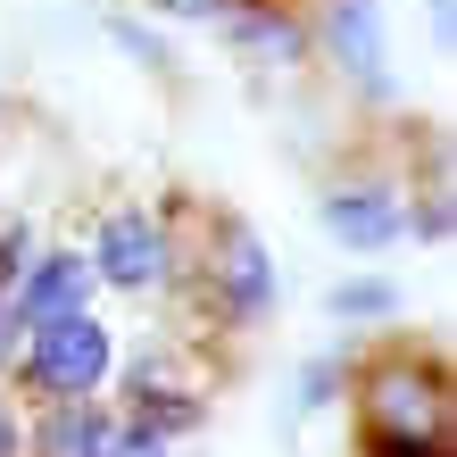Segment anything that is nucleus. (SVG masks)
<instances>
[{
    "label": "nucleus",
    "instance_id": "f257e3e1",
    "mask_svg": "<svg viewBox=\"0 0 457 457\" xmlns=\"http://www.w3.org/2000/svg\"><path fill=\"white\" fill-rule=\"evenodd\" d=\"M349 399H358V441L366 457H449L457 441V391L449 366L433 349H391V358H366L349 374Z\"/></svg>",
    "mask_w": 457,
    "mask_h": 457
},
{
    "label": "nucleus",
    "instance_id": "f03ea898",
    "mask_svg": "<svg viewBox=\"0 0 457 457\" xmlns=\"http://www.w3.org/2000/svg\"><path fill=\"white\" fill-rule=\"evenodd\" d=\"M117 374V333L100 316H59V325H34L17 349V391L34 399H100V383Z\"/></svg>",
    "mask_w": 457,
    "mask_h": 457
},
{
    "label": "nucleus",
    "instance_id": "7ed1b4c3",
    "mask_svg": "<svg viewBox=\"0 0 457 457\" xmlns=\"http://www.w3.org/2000/svg\"><path fill=\"white\" fill-rule=\"evenodd\" d=\"M200 291H208V308H217L225 325H266V316H275V250H266L241 217H217L208 225Z\"/></svg>",
    "mask_w": 457,
    "mask_h": 457
},
{
    "label": "nucleus",
    "instance_id": "20e7f679",
    "mask_svg": "<svg viewBox=\"0 0 457 457\" xmlns=\"http://www.w3.org/2000/svg\"><path fill=\"white\" fill-rule=\"evenodd\" d=\"M92 275L109 283V291H158L183 266V250H175V233L150 217V208H109V217L92 225Z\"/></svg>",
    "mask_w": 457,
    "mask_h": 457
},
{
    "label": "nucleus",
    "instance_id": "39448f33",
    "mask_svg": "<svg viewBox=\"0 0 457 457\" xmlns=\"http://www.w3.org/2000/svg\"><path fill=\"white\" fill-rule=\"evenodd\" d=\"M308 42L325 50V59H333L366 100L391 92V50H383V17H374V0H316Z\"/></svg>",
    "mask_w": 457,
    "mask_h": 457
},
{
    "label": "nucleus",
    "instance_id": "423d86ee",
    "mask_svg": "<svg viewBox=\"0 0 457 457\" xmlns=\"http://www.w3.org/2000/svg\"><path fill=\"white\" fill-rule=\"evenodd\" d=\"M92 300H100V275H92L84 250H34V258H25V275L9 283V308H17L25 333H34V325H59V316H92Z\"/></svg>",
    "mask_w": 457,
    "mask_h": 457
},
{
    "label": "nucleus",
    "instance_id": "0eeeda50",
    "mask_svg": "<svg viewBox=\"0 0 457 457\" xmlns=\"http://www.w3.org/2000/svg\"><path fill=\"white\" fill-rule=\"evenodd\" d=\"M316 217L341 250H391L399 233H408V200L383 192V183H333L325 200H316Z\"/></svg>",
    "mask_w": 457,
    "mask_h": 457
},
{
    "label": "nucleus",
    "instance_id": "6e6552de",
    "mask_svg": "<svg viewBox=\"0 0 457 457\" xmlns=\"http://www.w3.org/2000/svg\"><path fill=\"white\" fill-rule=\"evenodd\" d=\"M225 34H233V50L241 59H275V67H300L308 59V25L283 9V0H233L225 9Z\"/></svg>",
    "mask_w": 457,
    "mask_h": 457
},
{
    "label": "nucleus",
    "instance_id": "1a4fd4ad",
    "mask_svg": "<svg viewBox=\"0 0 457 457\" xmlns=\"http://www.w3.org/2000/svg\"><path fill=\"white\" fill-rule=\"evenodd\" d=\"M109 433V408L100 399H42L25 416V457H92Z\"/></svg>",
    "mask_w": 457,
    "mask_h": 457
},
{
    "label": "nucleus",
    "instance_id": "9d476101",
    "mask_svg": "<svg viewBox=\"0 0 457 457\" xmlns=\"http://www.w3.org/2000/svg\"><path fill=\"white\" fill-rule=\"evenodd\" d=\"M325 308L341 316V325H383V316H399V283H383V275H349Z\"/></svg>",
    "mask_w": 457,
    "mask_h": 457
},
{
    "label": "nucleus",
    "instance_id": "9b49d317",
    "mask_svg": "<svg viewBox=\"0 0 457 457\" xmlns=\"http://www.w3.org/2000/svg\"><path fill=\"white\" fill-rule=\"evenodd\" d=\"M341 391H349V366H341V358L300 366V408H325V399H341Z\"/></svg>",
    "mask_w": 457,
    "mask_h": 457
},
{
    "label": "nucleus",
    "instance_id": "f8f14e48",
    "mask_svg": "<svg viewBox=\"0 0 457 457\" xmlns=\"http://www.w3.org/2000/svg\"><path fill=\"white\" fill-rule=\"evenodd\" d=\"M92 457H175V449H167V441H150V433H133V424H117V416H109V433H100V449H92Z\"/></svg>",
    "mask_w": 457,
    "mask_h": 457
},
{
    "label": "nucleus",
    "instance_id": "ddd939ff",
    "mask_svg": "<svg viewBox=\"0 0 457 457\" xmlns=\"http://www.w3.org/2000/svg\"><path fill=\"white\" fill-rule=\"evenodd\" d=\"M34 250H42V241L25 233V225H0V291H9V283L25 275V258H34Z\"/></svg>",
    "mask_w": 457,
    "mask_h": 457
},
{
    "label": "nucleus",
    "instance_id": "4468645a",
    "mask_svg": "<svg viewBox=\"0 0 457 457\" xmlns=\"http://www.w3.org/2000/svg\"><path fill=\"white\" fill-rule=\"evenodd\" d=\"M408 233H416V241H449V200H441V192H424V200L408 208Z\"/></svg>",
    "mask_w": 457,
    "mask_h": 457
},
{
    "label": "nucleus",
    "instance_id": "2eb2a0df",
    "mask_svg": "<svg viewBox=\"0 0 457 457\" xmlns=\"http://www.w3.org/2000/svg\"><path fill=\"white\" fill-rule=\"evenodd\" d=\"M17 349H25V325H17L9 291H0V374H17Z\"/></svg>",
    "mask_w": 457,
    "mask_h": 457
},
{
    "label": "nucleus",
    "instance_id": "dca6fc26",
    "mask_svg": "<svg viewBox=\"0 0 457 457\" xmlns=\"http://www.w3.org/2000/svg\"><path fill=\"white\" fill-rule=\"evenodd\" d=\"M0 457H25V408L0 391Z\"/></svg>",
    "mask_w": 457,
    "mask_h": 457
},
{
    "label": "nucleus",
    "instance_id": "f3484780",
    "mask_svg": "<svg viewBox=\"0 0 457 457\" xmlns=\"http://www.w3.org/2000/svg\"><path fill=\"white\" fill-rule=\"evenodd\" d=\"M158 17H183V25H200V17H225L233 0H150Z\"/></svg>",
    "mask_w": 457,
    "mask_h": 457
},
{
    "label": "nucleus",
    "instance_id": "a211bd4d",
    "mask_svg": "<svg viewBox=\"0 0 457 457\" xmlns=\"http://www.w3.org/2000/svg\"><path fill=\"white\" fill-rule=\"evenodd\" d=\"M117 42L133 50V59H142V67H167V50H158L150 34H142V25H117Z\"/></svg>",
    "mask_w": 457,
    "mask_h": 457
}]
</instances>
